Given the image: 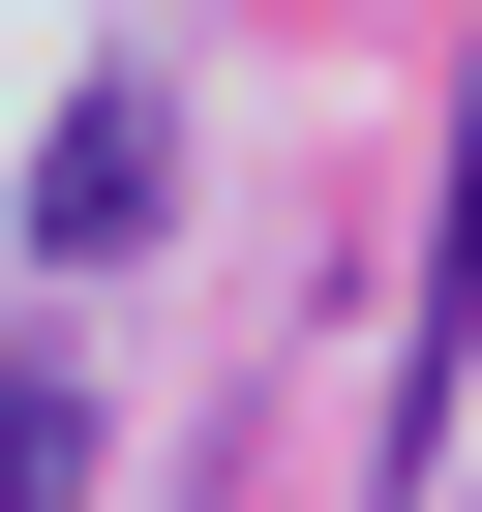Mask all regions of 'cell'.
I'll list each match as a JSON object with an SVG mask.
<instances>
[{"mask_svg": "<svg viewBox=\"0 0 482 512\" xmlns=\"http://www.w3.org/2000/svg\"><path fill=\"white\" fill-rule=\"evenodd\" d=\"M181 241V91H61V151H31V272H151Z\"/></svg>", "mask_w": 482, "mask_h": 512, "instance_id": "1", "label": "cell"}, {"mask_svg": "<svg viewBox=\"0 0 482 512\" xmlns=\"http://www.w3.org/2000/svg\"><path fill=\"white\" fill-rule=\"evenodd\" d=\"M91 452H121V422H91L61 362H0V512H91Z\"/></svg>", "mask_w": 482, "mask_h": 512, "instance_id": "3", "label": "cell"}, {"mask_svg": "<svg viewBox=\"0 0 482 512\" xmlns=\"http://www.w3.org/2000/svg\"><path fill=\"white\" fill-rule=\"evenodd\" d=\"M482 362V61H452V211H422V392Z\"/></svg>", "mask_w": 482, "mask_h": 512, "instance_id": "2", "label": "cell"}]
</instances>
